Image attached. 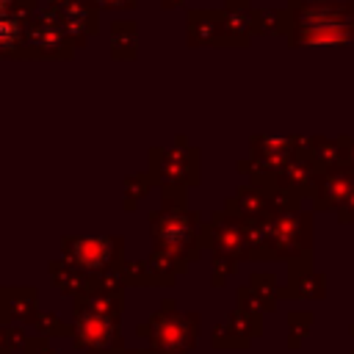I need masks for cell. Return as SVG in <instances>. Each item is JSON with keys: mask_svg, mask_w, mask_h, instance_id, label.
<instances>
[{"mask_svg": "<svg viewBox=\"0 0 354 354\" xmlns=\"http://www.w3.org/2000/svg\"><path fill=\"white\" fill-rule=\"evenodd\" d=\"M14 41H17V25H14L8 17L0 14V50L11 47Z\"/></svg>", "mask_w": 354, "mask_h": 354, "instance_id": "cell-1", "label": "cell"}, {"mask_svg": "<svg viewBox=\"0 0 354 354\" xmlns=\"http://www.w3.org/2000/svg\"><path fill=\"white\" fill-rule=\"evenodd\" d=\"M3 8H6V0H0V14H3Z\"/></svg>", "mask_w": 354, "mask_h": 354, "instance_id": "cell-2", "label": "cell"}]
</instances>
